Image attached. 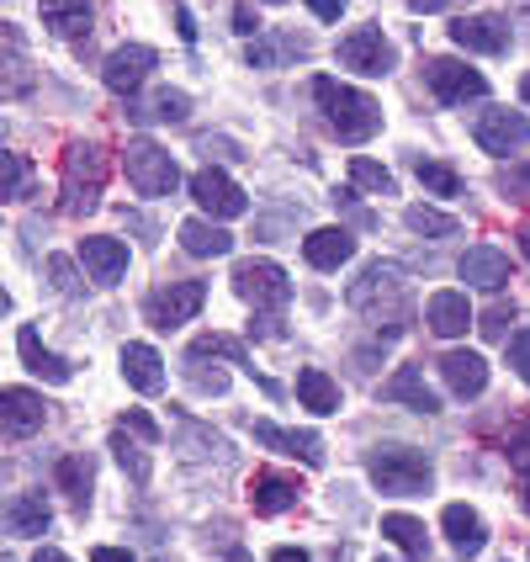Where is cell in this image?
I'll return each instance as SVG.
<instances>
[{
    "label": "cell",
    "instance_id": "8",
    "mask_svg": "<svg viewBox=\"0 0 530 562\" xmlns=\"http://www.w3.org/2000/svg\"><path fill=\"white\" fill-rule=\"evenodd\" d=\"M340 64L345 69H356V75H387L393 64H398V54H393V43L382 37V27H356L340 37Z\"/></svg>",
    "mask_w": 530,
    "mask_h": 562
},
{
    "label": "cell",
    "instance_id": "31",
    "mask_svg": "<svg viewBox=\"0 0 530 562\" xmlns=\"http://www.w3.org/2000/svg\"><path fill=\"white\" fill-rule=\"evenodd\" d=\"M382 536L408 558H430V536H425V526L414 515H382Z\"/></svg>",
    "mask_w": 530,
    "mask_h": 562
},
{
    "label": "cell",
    "instance_id": "41",
    "mask_svg": "<svg viewBox=\"0 0 530 562\" xmlns=\"http://www.w3.org/2000/svg\"><path fill=\"white\" fill-rule=\"evenodd\" d=\"M187 367H191V382H196L202 393H223V387H228V372H218V367L207 372V367H202L196 356H187Z\"/></svg>",
    "mask_w": 530,
    "mask_h": 562
},
{
    "label": "cell",
    "instance_id": "32",
    "mask_svg": "<svg viewBox=\"0 0 530 562\" xmlns=\"http://www.w3.org/2000/svg\"><path fill=\"white\" fill-rule=\"evenodd\" d=\"M32 159L27 155H11V149H0V202H22L32 191Z\"/></svg>",
    "mask_w": 530,
    "mask_h": 562
},
{
    "label": "cell",
    "instance_id": "15",
    "mask_svg": "<svg viewBox=\"0 0 530 562\" xmlns=\"http://www.w3.org/2000/svg\"><path fill=\"white\" fill-rule=\"evenodd\" d=\"M255 440L271 446V451H281V457L308 462V468H324V440L313 436V430H281V425H271V419H255Z\"/></svg>",
    "mask_w": 530,
    "mask_h": 562
},
{
    "label": "cell",
    "instance_id": "49",
    "mask_svg": "<svg viewBox=\"0 0 530 562\" xmlns=\"http://www.w3.org/2000/svg\"><path fill=\"white\" fill-rule=\"evenodd\" d=\"M176 27H181V37H187V43H196V16H191L187 5H176Z\"/></svg>",
    "mask_w": 530,
    "mask_h": 562
},
{
    "label": "cell",
    "instance_id": "2",
    "mask_svg": "<svg viewBox=\"0 0 530 562\" xmlns=\"http://www.w3.org/2000/svg\"><path fill=\"white\" fill-rule=\"evenodd\" d=\"M101 187H106V155L95 144H69L64 149V187H59V207L69 218H86L101 207Z\"/></svg>",
    "mask_w": 530,
    "mask_h": 562
},
{
    "label": "cell",
    "instance_id": "50",
    "mask_svg": "<svg viewBox=\"0 0 530 562\" xmlns=\"http://www.w3.org/2000/svg\"><path fill=\"white\" fill-rule=\"evenodd\" d=\"M91 562H133V558H127L123 547H95V552H91Z\"/></svg>",
    "mask_w": 530,
    "mask_h": 562
},
{
    "label": "cell",
    "instance_id": "16",
    "mask_svg": "<svg viewBox=\"0 0 530 562\" xmlns=\"http://www.w3.org/2000/svg\"><path fill=\"white\" fill-rule=\"evenodd\" d=\"M440 376H446V387H451L456 398H477V393L488 387V361H483L477 350H446V356H440Z\"/></svg>",
    "mask_w": 530,
    "mask_h": 562
},
{
    "label": "cell",
    "instance_id": "4",
    "mask_svg": "<svg viewBox=\"0 0 530 562\" xmlns=\"http://www.w3.org/2000/svg\"><path fill=\"white\" fill-rule=\"evenodd\" d=\"M127 181H133V191L138 196H170V191L181 187V170H176V155L170 149H159L155 138H133L127 144Z\"/></svg>",
    "mask_w": 530,
    "mask_h": 562
},
{
    "label": "cell",
    "instance_id": "33",
    "mask_svg": "<svg viewBox=\"0 0 530 562\" xmlns=\"http://www.w3.org/2000/svg\"><path fill=\"white\" fill-rule=\"evenodd\" d=\"M54 477H59L64 494L75 499V509L91 504V462H86V457H64L59 468H54Z\"/></svg>",
    "mask_w": 530,
    "mask_h": 562
},
{
    "label": "cell",
    "instance_id": "5",
    "mask_svg": "<svg viewBox=\"0 0 530 562\" xmlns=\"http://www.w3.org/2000/svg\"><path fill=\"white\" fill-rule=\"evenodd\" d=\"M382 303H393V308L408 303V277H404V266H393V260H372L361 277L350 281V308L356 313L382 318Z\"/></svg>",
    "mask_w": 530,
    "mask_h": 562
},
{
    "label": "cell",
    "instance_id": "34",
    "mask_svg": "<svg viewBox=\"0 0 530 562\" xmlns=\"http://www.w3.org/2000/svg\"><path fill=\"white\" fill-rule=\"evenodd\" d=\"M404 223L414 228V234H425V239H451V234H456V218L440 213V207H425V202H414V207L404 213Z\"/></svg>",
    "mask_w": 530,
    "mask_h": 562
},
{
    "label": "cell",
    "instance_id": "6",
    "mask_svg": "<svg viewBox=\"0 0 530 562\" xmlns=\"http://www.w3.org/2000/svg\"><path fill=\"white\" fill-rule=\"evenodd\" d=\"M234 292L245 303H255V308H286L292 303V281H286L277 260H245L234 271Z\"/></svg>",
    "mask_w": 530,
    "mask_h": 562
},
{
    "label": "cell",
    "instance_id": "39",
    "mask_svg": "<svg viewBox=\"0 0 530 562\" xmlns=\"http://www.w3.org/2000/svg\"><path fill=\"white\" fill-rule=\"evenodd\" d=\"M187 112H191V95L187 91H159L149 117H159V123H187Z\"/></svg>",
    "mask_w": 530,
    "mask_h": 562
},
{
    "label": "cell",
    "instance_id": "37",
    "mask_svg": "<svg viewBox=\"0 0 530 562\" xmlns=\"http://www.w3.org/2000/svg\"><path fill=\"white\" fill-rule=\"evenodd\" d=\"M350 181H356V187H367V191H376V196H393V176H387L376 159H367V155L350 159Z\"/></svg>",
    "mask_w": 530,
    "mask_h": 562
},
{
    "label": "cell",
    "instance_id": "52",
    "mask_svg": "<svg viewBox=\"0 0 530 562\" xmlns=\"http://www.w3.org/2000/svg\"><path fill=\"white\" fill-rule=\"evenodd\" d=\"M271 562H308V552H297V547H277Z\"/></svg>",
    "mask_w": 530,
    "mask_h": 562
},
{
    "label": "cell",
    "instance_id": "38",
    "mask_svg": "<svg viewBox=\"0 0 530 562\" xmlns=\"http://www.w3.org/2000/svg\"><path fill=\"white\" fill-rule=\"evenodd\" d=\"M112 451H117V462H123V472L133 477V483H149V457L127 440V430H117V436H112Z\"/></svg>",
    "mask_w": 530,
    "mask_h": 562
},
{
    "label": "cell",
    "instance_id": "54",
    "mask_svg": "<svg viewBox=\"0 0 530 562\" xmlns=\"http://www.w3.org/2000/svg\"><path fill=\"white\" fill-rule=\"evenodd\" d=\"M520 509L530 515V477H520Z\"/></svg>",
    "mask_w": 530,
    "mask_h": 562
},
{
    "label": "cell",
    "instance_id": "35",
    "mask_svg": "<svg viewBox=\"0 0 530 562\" xmlns=\"http://www.w3.org/2000/svg\"><path fill=\"white\" fill-rule=\"evenodd\" d=\"M414 176H419V187H430L436 196H456L462 191V176L451 165H440V159H414Z\"/></svg>",
    "mask_w": 530,
    "mask_h": 562
},
{
    "label": "cell",
    "instance_id": "20",
    "mask_svg": "<svg viewBox=\"0 0 530 562\" xmlns=\"http://www.w3.org/2000/svg\"><path fill=\"white\" fill-rule=\"evenodd\" d=\"M0 526H5L11 536H48L54 509L43 504V494H16V499L0 504Z\"/></svg>",
    "mask_w": 530,
    "mask_h": 562
},
{
    "label": "cell",
    "instance_id": "21",
    "mask_svg": "<svg viewBox=\"0 0 530 562\" xmlns=\"http://www.w3.org/2000/svg\"><path fill=\"white\" fill-rule=\"evenodd\" d=\"M440 526H446V536H451L456 558H477V552L488 547V526H483V515H477V509H467V504H446Z\"/></svg>",
    "mask_w": 530,
    "mask_h": 562
},
{
    "label": "cell",
    "instance_id": "44",
    "mask_svg": "<svg viewBox=\"0 0 530 562\" xmlns=\"http://www.w3.org/2000/svg\"><path fill=\"white\" fill-rule=\"evenodd\" d=\"M123 430H133L138 440H159V425L149 419V414H144V408H127V414H123Z\"/></svg>",
    "mask_w": 530,
    "mask_h": 562
},
{
    "label": "cell",
    "instance_id": "13",
    "mask_svg": "<svg viewBox=\"0 0 530 562\" xmlns=\"http://www.w3.org/2000/svg\"><path fill=\"white\" fill-rule=\"evenodd\" d=\"M425 80H430V91H436L440 101H451V106H456V101H477V95L488 91V80L456 59H430L425 64Z\"/></svg>",
    "mask_w": 530,
    "mask_h": 562
},
{
    "label": "cell",
    "instance_id": "36",
    "mask_svg": "<svg viewBox=\"0 0 530 562\" xmlns=\"http://www.w3.org/2000/svg\"><path fill=\"white\" fill-rule=\"evenodd\" d=\"M191 350H196V356H228L234 367H245V372L255 376V367H250V350H245V345L234 340V335H202V340L191 345Z\"/></svg>",
    "mask_w": 530,
    "mask_h": 562
},
{
    "label": "cell",
    "instance_id": "30",
    "mask_svg": "<svg viewBox=\"0 0 530 562\" xmlns=\"http://www.w3.org/2000/svg\"><path fill=\"white\" fill-rule=\"evenodd\" d=\"M308 48L297 43V37H286V32H260L250 43V64L255 69H277V64H286V59H303Z\"/></svg>",
    "mask_w": 530,
    "mask_h": 562
},
{
    "label": "cell",
    "instance_id": "53",
    "mask_svg": "<svg viewBox=\"0 0 530 562\" xmlns=\"http://www.w3.org/2000/svg\"><path fill=\"white\" fill-rule=\"evenodd\" d=\"M32 562H69V558H64L59 547H43V552H37V558H32Z\"/></svg>",
    "mask_w": 530,
    "mask_h": 562
},
{
    "label": "cell",
    "instance_id": "14",
    "mask_svg": "<svg viewBox=\"0 0 530 562\" xmlns=\"http://www.w3.org/2000/svg\"><path fill=\"white\" fill-rule=\"evenodd\" d=\"M451 43L467 48V54H504L509 48V22L504 16H456L451 22Z\"/></svg>",
    "mask_w": 530,
    "mask_h": 562
},
{
    "label": "cell",
    "instance_id": "18",
    "mask_svg": "<svg viewBox=\"0 0 530 562\" xmlns=\"http://www.w3.org/2000/svg\"><path fill=\"white\" fill-rule=\"evenodd\" d=\"M80 266L91 271V281L112 286L127 271V245L123 239H106V234H91V239H80Z\"/></svg>",
    "mask_w": 530,
    "mask_h": 562
},
{
    "label": "cell",
    "instance_id": "48",
    "mask_svg": "<svg viewBox=\"0 0 530 562\" xmlns=\"http://www.w3.org/2000/svg\"><path fill=\"white\" fill-rule=\"evenodd\" d=\"M308 5L318 22H340V11H345V0H308Z\"/></svg>",
    "mask_w": 530,
    "mask_h": 562
},
{
    "label": "cell",
    "instance_id": "57",
    "mask_svg": "<svg viewBox=\"0 0 530 562\" xmlns=\"http://www.w3.org/2000/svg\"><path fill=\"white\" fill-rule=\"evenodd\" d=\"M11 308V292H5V286H0V313Z\"/></svg>",
    "mask_w": 530,
    "mask_h": 562
},
{
    "label": "cell",
    "instance_id": "1",
    "mask_svg": "<svg viewBox=\"0 0 530 562\" xmlns=\"http://www.w3.org/2000/svg\"><path fill=\"white\" fill-rule=\"evenodd\" d=\"M313 95H318L324 117H329V127L340 133L345 144H367L376 127H382V106H376L367 91H350V86H340L335 75H318V80H313Z\"/></svg>",
    "mask_w": 530,
    "mask_h": 562
},
{
    "label": "cell",
    "instance_id": "26",
    "mask_svg": "<svg viewBox=\"0 0 530 562\" xmlns=\"http://www.w3.org/2000/svg\"><path fill=\"white\" fill-rule=\"evenodd\" d=\"M181 250L196 255V260H218V255L234 250V234L223 223H207V218H187L181 223Z\"/></svg>",
    "mask_w": 530,
    "mask_h": 562
},
{
    "label": "cell",
    "instance_id": "25",
    "mask_svg": "<svg viewBox=\"0 0 530 562\" xmlns=\"http://www.w3.org/2000/svg\"><path fill=\"white\" fill-rule=\"evenodd\" d=\"M425 324H430V335H440V340L467 335V324H472L467 297H462V292H436V297L425 303Z\"/></svg>",
    "mask_w": 530,
    "mask_h": 562
},
{
    "label": "cell",
    "instance_id": "40",
    "mask_svg": "<svg viewBox=\"0 0 530 562\" xmlns=\"http://www.w3.org/2000/svg\"><path fill=\"white\" fill-rule=\"evenodd\" d=\"M509 324H515V308H504V303H494V308L477 318L483 340H509Z\"/></svg>",
    "mask_w": 530,
    "mask_h": 562
},
{
    "label": "cell",
    "instance_id": "22",
    "mask_svg": "<svg viewBox=\"0 0 530 562\" xmlns=\"http://www.w3.org/2000/svg\"><path fill=\"white\" fill-rule=\"evenodd\" d=\"M303 255H308V266H318V271H340L345 260L356 255V234L350 228H313L308 239H303Z\"/></svg>",
    "mask_w": 530,
    "mask_h": 562
},
{
    "label": "cell",
    "instance_id": "9",
    "mask_svg": "<svg viewBox=\"0 0 530 562\" xmlns=\"http://www.w3.org/2000/svg\"><path fill=\"white\" fill-rule=\"evenodd\" d=\"M472 138H477L488 155H515V149L530 144V117L526 112H504V106H494V112H483V117L472 123Z\"/></svg>",
    "mask_w": 530,
    "mask_h": 562
},
{
    "label": "cell",
    "instance_id": "27",
    "mask_svg": "<svg viewBox=\"0 0 530 562\" xmlns=\"http://www.w3.org/2000/svg\"><path fill=\"white\" fill-rule=\"evenodd\" d=\"M123 376L138 393H159L165 387V361L155 345H123Z\"/></svg>",
    "mask_w": 530,
    "mask_h": 562
},
{
    "label": "cell",
    "instance_id": "23",
    "mask_svg": "<svg viewBox=\"0 0 530 562\" xmlns=\"http://www.w3.org/2000/svg\"><path fill=\"white\" fill-rule=\"evenodd\" d=\"M16 350H22V361H27V372H32V376H43V382H54V387H64V382L75 376V367H69L64 356H54V350L43 345V335H37L32 324H27V329H22V335H16Z\"/></svg>",
    "mask_w": 530,
    "mask_h": 562
},
{
    "label": "cell",
    "instance_id": "45",
    "mask_svg": "<svg viewBox=\"0 0 530 562\" xmlns=\"http://www.w3.org/2000/svg\"><path fill=\"white\" fill-rule=\"evenodd\" d=\"M234 32H239V37H260V16H255V5L250 0H239V5H234Z\"/></svg>",
    "mask_w": 530,
    "mask_h": 562
},
{
    "label": "cell",
    "instance_id": "12",
    "mask_svg": "<svg viewBox=\"0 0 530 562\" xmlns=\"http://www.w3.org/2000/svg\"><path fill=\"white\" fill-rule=\"evenodd\" d=\"M149 69H155V48L127 43V48H117V54H106V64H101V80H106V91L133 95L144 80H149Z\"/></svg>",
    "mask_w": 530,
    "mask_h": 562
},
{
    "label": "cell",
    "instance_id": "43",
    "mask_svg": "<svg viewBox=\"0 0 530 562\" xmlns=\"http://www.w3.org/2000/svg\"><path fill=\"white\" fill-rule=\"evenodd\" d=\"M509 367H515L520 382H530V329H520V335L509 340Z\"/></svg>",
    "mask_w": 530,
    "mask_h": 562
},
{
    "label": "cell",
    "instance_id": "17",
    "mask_svg": "<svg viewBox=\"0 0 530 562\" xmlns=\"http://www.w3.org/2000/svg\"><path fill=\"white\" fill-rule=\"evenodd\" d=\"M297 499H303V483L297 477H286V472H255V483H250L255 515H286Z\"/></svg>",
    "mask_w": 530,
    "mask_h": 562
},
{
    "label": "cell",
    "instance_id": "7",
    "mask_svg": "<svg viewBox=\"0 0 530 562\" xmlns=\"http://www.w3.org/2000/svg\"><path fill=\"white\" fill-rule=\"evenodd\" d=\"M207 303V281H170L165 292H155L144 313H149V324L155 329H176V324H191L196 313Z\"/></svg>",
    "mask_w": 530,
    "mask_h": 562
},
{
    "label": "cell",
    "instance_id": "47",
    "mask_svg": "<svg viewBox=\"0 0 530 562\" xmlns=\"http://www.w3.org/2000/svg\"><path fill=\"white\" fill-rule=\"evenodd\" d=\"M509 462H515V472H520V477H530V430L509 440Z\"/></svg>",
    "mask_w": 530,
    "mask_h": 562
},
{
    "label": "cell",
    "instance_id": "46",
    "mask_svg": "<svg viewBox=\"0 0 530 562\" xmlns=\"http://www.w3.org/2000/svg\"><path fill=\"white\" fill-rule=\"evenodd\" d=\"M48 277H54V286H59V292H80V281H75V266H69L64 255H54V260H48Z\"/></svg>",
    "mask_w": 530,
    "mask_h": 562
},
{
    "label": "cell",
    "instance_id": "11",
    "mask_svg": "<svg viewBox=\"0 0 530 562\" xmlns=\"http://www.w3.org/2000/svg\"><path fill=\"white\" fill-rule=\"evenodd\" d=\"M43 419H48V404H43L32 387H0V430L11 440L37 436Z\"/></svg>",
    "mask_w": 530,
    "mask_h": 562
},
{
    "label": "cell",
    "instance_id": "29",
    "mask_svg": "<svg viewBox=\"0 0 530 562\" xmlns=\"http://www.w3.org/2000/svg\"><path fill=\"white\" fill-rule=\"evenodd\" d=\"M297 398H303V408H313V414H335V408H340V382L329 372H318V367H303V372H297Z\"/></svg>",
    "mask_w": 530,
    "mask_h": 562
},
{
    "label": "cell",
    "instance_id": "28",
    "mask_svg": "<svg viewBox=\"0 0 530 562\" xmlns=\"http://www.w3.org/2000/svg\"><path fill=\"white\" fill-rule=\"evenodd\" d=\"M43 27L54 37H86L91 32V0H43Z\"/></svg>",
    "mask_w": 530,
    "mask_h": 562
},
{
    "label": "cell",
    "instance_id": "58",
    "mask_svg": "<svg viewBox=\"0 0 530 562\" xmlns=\"http://www.w3.org/2000/svg\"><path fill=\"white\" fill-rule=\"evenodd\" d=\"M271 5H281V0H271Z\"/></svg>",
    "mask_w": 530,
    "mask_h": 562
},
{
    "label": "cell",
    "instance_id": "56",
    "mask_svg": "<svg viewBox=\"0 0 530 562\" xmlns=\"http://www.w3.org/2000/svg\"><path fill=\"white\" fill-rule=\"evenodd\" d=\"M520 101H526V106H530V75H526V80H520Z\"/></svg>",
    "mask_w": 530,
    "mask_h": 562
},
{
    "label": "cell",
    "instance_id": "59",
    "mask_svg": "<svg viewBox=\"0 0 530 562\" xmlns=\"http://www.w3.org/2000/svg\"><path fill=\"white\" fill-rule=\"evenodd\" d=\"M376 562H387V558H376Z\"/></svg>",
    "mask_w": 530,
    "mask_h": 562
},
{
    "label": "cell",
    "instance_id": "51",
    "mask_svg": "<svg viewBox=\"0 0 530 562\" xmlns=\"http://www.w3.org/2000/svg\"><path fill=\"white\" fill-rule=\"evenodd\" d=\"M451 0H408V11H419V16H430V11H446Z\"/></svg>",
    "mask_w": 530,
    "mask_h": 562
},
{
    "label": "cell",
    "instance_id": "24",
    "mask_svg": "<svg viewBox=\"0 0 530 562\" xmlns=\"http://www.w3.org/2000/svg\"><path fill=\"white\" fill-rule=\"evenodd\" d=\"M462 281L467 286H483V292H504V281H509V260H504L494 245H472L467 255H462Z\"/></svg>",
    "mask_w": 530,
    "mask_h": 562
},
{
    "label": "cell",
    "instance_id": "55",
    "mask_svg": "<svg viewBox=\"0 0 530 562\" xmlns=\"http://www.w3.org/2000/svg\"><path fill=\"white\" fill-rule=\"evenodd\" d=\"M520 250H526V260H530V228H520Z\"/></svg>",
    "mask_w": 530,
    "mask_h": 562
},
{
    "label": "cell",
    "instance_id": "19",
    "mask_svg": "<svg viewBox=\"0 0 530 562\" xmlns=\"http://www.w3.org/2000/svg\"><path fill=\"white\" fill-rule=\"evenodd\" d=\"M382 398L387 404H408V408H419V414H440V398H436V387L425 382V372L419 367H398V372L382 382Z\"/></svg>",
    "mask_w": 530,
    "mask_h": 562
},
{
    "label": "cell",
    "instance_id": "42",
    "mask_svg": "<svg viewBox=\"0 0 530 562\" xmlns=\"http://www.w3.org/2000/svg\"><path fill=\"white\" fill-rule=\"evenodd\" d=\"M499 187L515 196V202H530V165H509L499 176Z\"/></svg>",
    "mask_w": 530,
    "mask_h": 562
},
{
    "label": "cell",
    "instance_id": "10",
    "mask_svg": "<svg viewBox=\"0 0 530 562\" xmlns=\"http://www.w3.org/2000/svg\"><path fill=\"white\" fill-rule=\"evenodd\" d=\"M191 196H196V207L213 213V218H239V213H250V196L234 187L223 170H213V165L191 176Z\"/></svg>",
    "mask_w": 530,
    "mask_h": 562
},
{
    "label": "cell",
    "instance_id": "3",
    "mask_svg": "<svg viewBox=\"0 0 530 562\" xmlns=\"http://www.w3.org/2000/svg\"><path fill=\"white\" fill-rule=\"evenodd\" d=\"M367 472H372V483L382 494H430V483H436V468H430V457L425 451H414V446H376L372 457H367Z\"/></svg>",
    "mask_w": 530,
    "mask_h": 562
}]
</instances>
